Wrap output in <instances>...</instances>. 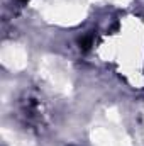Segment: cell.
Masks as SVG:
<instances>
[{
    "mask_svg": "<svg viewBox=\"0 0 144 146\" xmlns=\"http://www.w3.org/2000/svg\"><path fill=\"white\" fill-rule=\"evenodd\" d=\"M20 2H27V0H20Z\"/></svg>",
    "mask_w": 144,
    "mask_h": 146,
    "instance_id": "2",
    "label": "cell"
},
{
    "mask_svg": "<svg viewBox=\"0 0 144 146\" xmlns=\"http://www.w3.org/2000/svg\"><path fill=\"white\" fill-rule=\"evenodd\" d=\"M92 44H93V36H92V34L83 36L80 41H78V46H80V49H81V51H90Z\"/></svg>",
    "mask_w": 144,
    "mask_h": 146,
    "instance_id": "1",
    "label": "cell"
}]
</instances>
